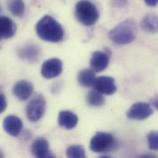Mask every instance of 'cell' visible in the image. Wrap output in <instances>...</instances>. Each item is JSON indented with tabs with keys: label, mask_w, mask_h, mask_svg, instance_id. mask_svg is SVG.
I'll list each match as a JSON object with an SVG mask.
<instances>
[{
	"label": "cell",
	"mask_w": 158,
	"mask_h": 158,
	"mask_svg": "<svg viewBox=\"0 0 158 158\" xmlns=\"http://www.w3.org/2000/svg\"><path fill=\"white\" fill-rule=\"evenodd\" d=\"M116 145L114 137L108 132H97L90 141V148L94 153H105L114 148Z\"/></svg>",
	"instance_id": "obj_4"
},
{
	"label": "cell",
	"mask_w": 158,
	"mask_h": 158,
	"mask_svg": "<svg viewBox=\"0 0 158 158\" xmlns=\"http://www.w3.org/2000/svg\"><path fill=\"white\" fill-rule=\"evenodd\" d=\"M147 141L149 148L152 150L158 151V131H151L147 135Z\"/></svg>",
	"instance_id": "obj_21"
},
{
	"label": "cell",
	"mask_w": 158,
	"mask_h": 158,
	"mask_svg": "<svg viewBox=\"0 0 158 158\" xmlns=\"http://www.w3.org/2000/svg\"><path fill=\"white\" fill-rule=\"evenodd\" d=\"M7 108V101L5 95L1 93L0 95V112L3 113Z\"/></svg>",
	"instance_id": "obj_23"
},
{
	"label": "cell",
	"mask_w": 158,
	"mask_h": 158,
	"mask_svg": "<svg viewBox=\"0 0 158 158\" xmlns=\"http://www.w3.org/2000/svg\"><path fill=\"white\" fill-rule=\"evenodd\" d=\"M96 78L95 72L92 69H87L80 70L77 77L79 84L85 87H93Z\"/></svg>",
	"instance_id": "obj_17"
},
{
	"label": "cell",
	"mask_w": 158,
	"mask_h": 158,
	"mask_svg": "<svg viewBox=\"0 0 158 158\" xmlns=\"http://www.w3.org/2000/svg\"><path fill=\"white\" fill-rule=\"evenodd\" d=\"M17 26L11 19L7 16L2 15L0 18L1 36L4 39L13 37L16 33Z\"/></svg>",
	"instance_id": "obj_15"
},
{
	"label": "cell",
	"mask_w": 158,
	"mask_h": 158,
	"mask_svg": "<svg viewBox=\"0 0 158 158\" xmlns=\"http://www.w3.org/2000/svg\"><path fill=\"white\" fill-rule=\"evenodd\" d=\"M78 123V117L73 112L69 110L61 111L58 115L59 125L67 130L74 129Z\"/></svg>",
	"instance_id": "obj_14"
},
{
	"label": "cell",
	"mask_w": 158,
	"mask_h": 158,
	"mask_svg": "<svg viewBox=\"0 0 158 158\" xmlns=\"http://www.w3.org/2000/svg\"><path fill=\"white\" fill-rule=\"evenodd\" d=\"M145 3L151 7L156 6L158 4V0H144Z\"/></svg>",
	"instance_id": "obj_24"
},
{
	"label": "cell",
	"mask_w": 158,
	"mask_h": 158,
	"mask_svg": "<svg viewBox=\"0 0 158 158\" xmlns=\"http://www.w3.org/2000/svg\"><path fill=\"white\" fill-rule=\"evenodd\" d=\"M153 113L152 105L147 102H137L133 104L127 112L128 118L142 121L148 118Z\"/></svg>",
	"instance_id": "obj_6"
},
{
	"label": "cell",
	"mask_w": 158,
	"mask_h": 158,
	"mask_svg": "<svg viewBox=\"0 0 158 158\" xmlns=\"http://www.w3.org/2000/svg\"><path fill=\"white\" fill-rule=\"evenodd\" d=\"M75 15L80 23L84 26L94 25L98 20L99 13L96 6L89 0H81L75 7Z\"/></svg>",
	"instance_id": "obj_3"
},
{
	"label": "cell",
	"mask_w": 158,
	"mask_h": 158,
	"mask_svg": "<svg viewBox=\"0 0 158 158\" xmlns=\"http://www.w3.org/2000/svg\"><path fill=\"white\" fill-rule=\"evenodd\" d=\"M142 30L147 33H158V15L155 14H149L145 15L140 22Z\"/></svg>",
	"instance_id": "obj_16"
},
{
	"label": "cell",
	"mask_w": 158,
	"mask_h": 158,
	"mask_svg": "<svg viewBox=\"0 0 158 158\" xmlns=\"http://www.w3.org/2000/svg\"><path fill=\"white\" fill-rule=\"evenodd\" d=\"M111 4L114 7H124L128 2V0H110Z\"/></svg>",
	"instance_id": "obj_22"
},
{
	"label": "cell",
	"mask_w": 158,
	"mask_h": 158,
	"mask_svg": "<svg viewBox=\"0 0 158 158\" xmlns=\"http://www.w3.org/2000/svg\"><path fill=\"white\" fill-rule=\"evenodd\" d=\"M10 12L17 17H22L25 12V6L22 0H10L7 3Z\"/></svg>",
	"instance_id": "obj_19"
},
{
	"label": "cell",
	"mask_w": 158,
	"mask_h": 158,
	"mask_svg": "<svg viewBox=\"0 0 158 158\" xmlns=\"http://www.w3.org/2000/svg\"><path fill=\"white\" fill-rule=\"evenodd\" d=\"M152 105L158 111V95H155L151 100Z\"/></svg>",
	"instance_id": "obj_25"
},
{
	"label": "cell",
	"mask_w": 158,
	"mask_h": 158,
	"mask_svg": "<svg viewBox=\"0 0 158 158\" xmlns=\"http://www.w3.org/2000/svg\"><path fill=\"white\" fill-rule=\"evenodd\" d=\"M19 57L28 62H36L41 55L40 48L33 43H27L21 46L17 51Z\"/></svg>",
	"instance_id": "obj_8"
},
{
	"label": "cell",
	"mask_w": 158,
	"mask_h": 158,
	"mask_svg": "<svg viewBox=\"0 0 158 158\" xmlns=\"http://www.w3.org/2000/svg\"><path fill=\"white\" fill-rule=\"evenodd\" d=\"M63 71V63L59 59L51 58L46 60L41 68V74L45 79H52L60 76Z\"/></svg>",
	"instance_id": "obj_7"
},
{
	"label": "cell",
	"mask_w": 158,
	"mask_h": 158,
	"mask_svg": "<svg viewBox=\"0 0 158 158\" xmlns=\"http://www.w3.org/2000/svg\"><path fill=\"white\" fill-rule=\"evenodd\" d=\"M35 29L38 37L46 41L58 43L64 37V30L61 24L48 15L43 16L37 22Z\"/></svg>",
	"instance_id": "obj_1"
},
{
	"label": "cell",
	"mask_w": 158,
	"mask_h": 158,
	"mask_svg": "<svg viewBox=\"0 0 158 158\" xmlns=\"http://www.w3.org/2000/svg\"><path fill=\"white\" fill-rule=\"evenodd\" d=\"M33 85L27 80H20L17 82L13 88V94L20 101L27 100L33 91Z\"/></svg>",
	"instance_id": "obj_12"
},
{
	"label": "cell",
	"mask_w": 158,
	"mask_h": 158,
	"mask_svg": "<svg viewBox=\"0 0 158 158\" xmlns=\"http://www.w3.org/2000/svg\"><path fill=\"white\" fill-rule=\"evenodd\" d=\"M2 126L4 131L12 137H17L23 128L22 119L15 115L7 116L3 120Z\"/></svg>",
	"instance_id": "obj_10"
},
{
	"label": "cell",
	"mask_w": 158,
	"mask_h": 158,
	"mask_svg": "<svg viewBox=\"0 0 158 158\" xmlns=\"http://www.w3.org/2000/svg\"><path fill=\"white\" fill-rule=\"evenodd\" d=\"M109 64L108 54L106 52L95 51L91 56L90 65L94 72H101L105 70Z\"/></svg>",
	"instance_id": "obj_13"
},
{
	"label": "cell",
	"mask_w": 158,
	"mask_h": 158,
	"mask_svg": "<svg viewBox=\"0 0 158 158\" xmlns=\"http://www.w3.org/2000/svg\"><path fill=\"white\" fill-rule=\"evenodd\" d=\"M66 155L68 158H84L86 157L85 152L82 146L73 145L70 146L66 150Z\"/></svg>",
	"instance_id": "obj_20"
},
{
	"label": "cell",
	"mask_w": 158,
	"mask_h": 158,
	"mask_svg": "<svg viewBox=\"0 0 158 158\" xmlns=\"http://www.w3.org/2000/svg\"><path fill=\"white\" fill-rule=\"evenodd\" d=\"M46 108V102L41 95L33 97L26 106V116L31 122H37L44 115Z\"/></svg>",
	"instance_id": "obj_5"
},
{
	"label": "cell",
	"mask_w": 158,
	"mask_h": 158,
	"mask_svg": "<svg viewBox=\"0 0 158 158\" xmlns=\"http://www.w3.org/2000/svg\"><path fill=\"white\" fill-rule=\"evenodd\" d=\"M93 87L102 94L108 95L114 94L117 90V86L114 78L106 76L96 78Z\"/></svg>",
	"instance_id": "obj_9"
},
{
	"label": "cell",
	"mask_w": 158,
	"mask_h": 158,
	"mask_svg": "<svg viewBox=\"0 0 158 158\" xmlns=\"http://www.w3.org/2000/svg\"><path fill=\"white\" fill-rule=\"evenodd\" d=\"M137 32V23L129 19L123 21L114 27L108 33L110 40L119 45L127 44L135 39Z\"/></svg>",
	"instance_id": "obj_2"
},
{
	"label": "cell",
	"mask_w": 158,
	"mask_h": 158,
	"mask_svg": "<svg viewBox=\"0 0 158 158\" xmlns=\"http://www.w3.org/2000/svg\"><path fill=\"white\" fill-rule=\"evenodd\" d=\"M31 152L33 156L38 158H54L55 155L50 150L49 144L47 140L42 138L34 141L31 147Z\"/></svg>",
	"instance_id": "obj_11"
},
{
	"label": "cell",
	"mask_w": 158,
	"mask_h": 158,
	"mask_svg": "<svg viewBox=\"0 0 158 158\" xmlns=\"http://www.w3.org/2000/svg\"><path fill=\"white\" fill-rule=\"evenodd\" d=\"M86 100L87 104L90 106L99 107L105 104V99L103 94L98 91L95 90H91L87 95Z\"/></svg>",
	"instance_id": "obj_18"
}]
</instances>
